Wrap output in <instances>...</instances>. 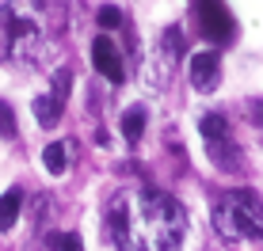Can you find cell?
<instances>
[{"mask_svg": "<svg viewBox=\"0 0 263 251\" xmlns=\"http://www.w3.org/2000/svg\"><path fill=\"white\" fill-rule=\"evenodd\" d=\"M107 232L119 251H176L187 232V213L164 191L130 186L107 205Z\"/></svg>", "mask_w": 263, "mask_h": 251, "instance_id": "6da1fadb", "label": "cell"}, {"mask_svg": "<svg viewBox=\"0 0 263 251\" xmlns=\"http://www.w3.org/2000/svg\"><path fill=\"white\" fill-rule=\"evenodd\" d=\"M65 27L53 0H8L0 8V61H39Z\"/></svg>", "mask_w": 263, "mask_h": 251, "instance_id": "7a4b0ae2", "label": "cell"}, {"mask_svg": "<svg viewBox=\"0 0 263 251\" xmlns=\"http://www.w3.org/2000/svg\"><path fill=\"white\" fill-rule=\"evenodd\" d=\"M214 228L229 244L263 240V198L252 191H229L214 202Z\"/></svg>", "mask_w": 263, "mask_h": 251, "instance_id": "3957f363", "label": "cell"}, {"mask_svg": "<svg viewBox=\"0 0 263 251\" xmlns=\"http://www.w3.org/2000/svg\"><path fill=\"white\" fill-rule=\"evenodd\" d=\"M198 130H202V141H206V152H210V160L221 172H240V149L237 141H233V130L229 122H225V114H202V122H198Z\"/></svg>", "mask_w": 263, "mask_h": 251, "instance_id": "277c9868", "label": "cell"}, {"mask_svg": "<svg viewBox=\"0 0 263 251\" xmlns=\"http://www.w3.org/2000/svg\"><path fill=\"white\" fill-rule=\"evenodd\" d=\"M195 15H198V31L210 42H229L233 38V15L221 0H195Z\"/></svg>", "mask_w": 263, "mask_h": 251, "instance_id": "5b68a950", "label": "cell"}, {"mask_svg": "<svg viewBox=\"0 0 263 251\" xmlns=\"http://www.w3.org/2000/svg\"><path fill=\"white\" fill-rule=\"evenodd\" d=\"M92 65L99 69V76H107L111 84H122V80H126L122 53H119V46H115L107 34H99V38L92 42Z\"/></svg>", "mask_w": 263, "mask_h": 251, "instance_id": "8992f818", "label": "cell"}, {"mask_svg": "<svg viewBox=\"0 0 263 251\" xmlns=\"http://www.w3.org/2000/svg\"><path fill=\"white\" fill-rule=\"evenodd\" d=\"M217 76H221V61H217L214 50H202V53L191 57V84L198 88V92H214Z\"/></svg>", "mask_w": 263, "mask_h": 251, "instance_id": "52a82bcc", "label": "cell"}, {"mask_svg": "<svg viewBox=\"0 0 263 251\" xmlns=\"http://www.w3.org/2000/svg\"><path fill=\"white\" fill-rule=\"evenodd\" d=\"M20 205H23V194L15 191V186L0 194V232L15 228V221H20Z\"/></svg>", "mask_w": 263, "mask_h": 251, "instance_id": "ba28073f", "label": "cell"}, {"mask_svg": "<svg viewBox=\"0 0 263 251\" xmlns=\"http://www.w3.org/2000/svg\"><path fill=\"white\" fill-rule=\"evenodd\" d=\"M42 164H46L50 175H65V172H69V145H65V141H53V145H46V152H42Z\"/></svg>", "mask_w": 263, "mask_h": 251, "instance_id": "9c48e42d", "label": "cell"}, {"mask_svg": "<svg viewBox=\"0 0 263 251\" xmlns=\"http://www.w3.org/2000/svg\"><path fill=\"white\" fill-rule=\"evenodd\" d=\"M61 107L65 103H58L53 99V95H39V99H34V118H39V126H58V118H61Z\"/></svg>", "mask_w": 263, "mask_h": 251, "instance_id": "30bf717a", "label": "cell"}, {"mask_svg": "<svg viewBox=\"0 0 263 251\" xmlns=\"http://www.w3.org/2000/svg\"><path fill=\"white\" fill-rule=\"evenodd\" d=\"M122 133H126V141H138L145 133V111H141V107H134V111L122 118Z\"/></svg>", "mask_w": 263, "mask_h": 251, "instance_id": "8fae6325", "label": "cell"}, {"mask_svg": "<svg viewBox=\"0 0 263 251\" xmlns=\"http://www.w3.org/2000/svg\"><path fill=\"white\" fill-rule=\"evenodd\" d=\"M53 251H84V247H80L77 232H61V236H53Z\"/></svg>", "mask_w": 263, "mask_h": 251, "instance_id": "7c38bea8", "label": "cell"}, {"mask_svg": "<svg viewBox=\"0 0 263 251\" xmlns=\"http://www.w3.org/2000/svg\"><path fill=\"white\" fill-rule=\"evenodd\" d=\"M69 84H72V80H69V73H65V69H61V73H53V99H58V103H65V95H69Z\"/></svg>", "mask_w": 263, "mask_h": 251, "instance_id": "4fadbf2b", "label": "cell"}, {"mask_svg": "<svg viewBox=\"0 0 263 251\" xmlns=\"http://www.w3.org/2000/svg\"><path fill=\"white\" fill-rule=\"evenodd\" d=\"M0 133H4V137H15V114H12L8 103H0Z\"/></svg>", "mask_w": 263, "mask_h": 251, "instance_id": "5bb4252c", "label": "cell"}, {"mask_svg": "<svg viewBox=\"0 0 263 251\" xmlns=\"http://www.w3.org/2000/svg\"><path fill=\"white\" fill-rule=\"evenodd\" d=\"M119 19H122V15H119V8H111V4H107V8H99V23H103V27H119Z\"/></svg>", "mask_w": 263, "mask_h": 251, "instance_id": "9a60e30c", "label": "cell"}]
</instances>
